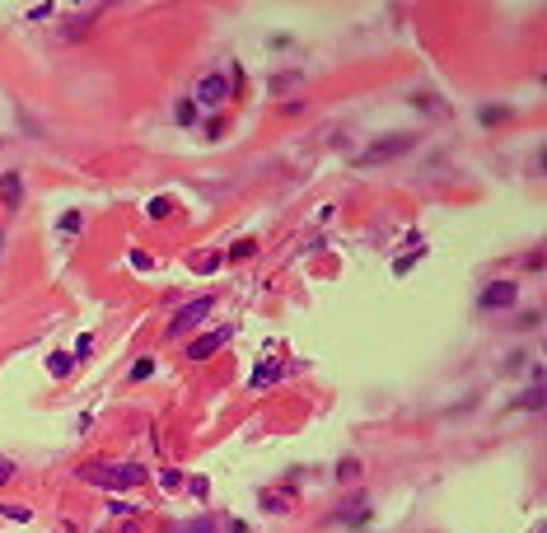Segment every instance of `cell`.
<instances>
[{
  "label": "cell",
  "instance_id": "30bf717a",
  "mask_svg": "<svg viewBox=\"0 0 547 533\" xmlns=\"http://www.w3.org/2000/svg\"><path fill=\"white\" fill-rule=\"evenodd\" d=\"M276 374H281V365H276V360H267V365H258V374L248 379V388H267V384H271Z\"/></svg>",
  "mask_w": 547,
  "mask_h": 533
},
{
  "label": "cell",
  "instance_id": "2e32d148",
  "mask_svg": "<svg viewBox=\"0 0 547 533\" xmlns=\"http://www.w3.org/2000/svg\"><path fill=\"white\" fill-rule=\"evenodd\" d=\"M150 374H155V360H136L131 365V379H150Z\"/></svg>",
  "mask_w": 547,
  "mask_h": 533
},
{
  "label": "cell",
  "instance_id": "ba28073f",
  "mask_svg": "<svg viewBox=\"0 0 547 533\" xmlns=\"http://www.w3.org/2000/svg\"><path fill=\"white\" fill-rule=\"evenodd\" d=\"M543 398H547V388H543V370H538V374H533V384L520 393V407H524V412H538V407H543Z\"/></svg>",
  "mask_w": 547,
  "mask_h": 533
},
{
  "label": "cell",
  "instance_id": "603a6c76",
  "mask_svg": "<svg viewBox=\"0 0 547 533\" xmlns=\"http://www.w3.org/2000/svg\"><path fill=\"white\" fill-rule=\"evenodd\" d=\"M187 491H192V496H206L210 486H206V478H187Z\"/></svg>",
  "mask_w": 547,
  "mask_h": 533
},
{
  "label": "cell",
  "instance_id": "6da1fadb",
  "mask_svg": "<svg viewBox=\"0 0 547 533\" xmlns=\"http://www.w3.org/2000/svg\"><path fill=\"white\" fill-rule=\"evenodd\" d=\"M80 478L94 482V486L122 491V486H141V482H145V468H141V463H89V468H80Z\"/></svg>",
  "mask_w": 547,
  "mask_h": 533
},
{
  "label": "cell",
  "instance_id": "9a60e30c",
  "mask_svg": "<svg viewBox=\"0 0 547 533\" xmlns=\"http://www.w3.org/2000/svg\"><path fill=\"white\" fill-rule=\"evenodd\" d=\"M145 215H150V220H159V215H169V197H155V201L145 206Z\"/></svg>",
  "mask_w": 547,
  "mask_h": 533
},
{
  "label": "cell",
  "instance_id": "cb8c5ba5",
  "mask_svg": "<svg viewBox=\"0 0 547 533\" xmlns=\"http://www.w3.org/2000/svg\"><path fill=\"white\" fill-rule=\"evenodd\" d=\"M0 515H5V519H28V510H24V506H5Z\"/></svg>",
  "mask_w": 547,
  "mask_h": 533
},
{
  "label": "cell",
  "instance_id": "5b68a950",
  "mask_svg": "<svg viewBox=\"0 0 547 533\" xmlns=\"http://www.w3.org/2000/svg\"><path fill=\"white\" fill-rule=\"evenodd\" d=\"M230 337H234V327H215V332H206V337H197V342L187 347V356H192V360H206V356H215Z\"/></svg>",
  "mask_w": 547,
  "mask_h": 533
},
{
  "label": "cell",
  "instance_id": "9c48e42d",
  "mask_svg": "<svg viewBox=\"0 0 547 533\" xmlns=\"http://www.w3.org/2000/svg\"><path fill=\"white\" fill-rule=\"evenodd\" d=\"M169 533H215V519H178V524H169Z\"/></svg>",
  "mask_w": 547,
  "mask_h": 533
},
{
  "label": "cell",
  "instance_id": "ac0fdd59",
  "mask_svg": "<svg viewBox=\"0 0 547 533\" xmlns=\"http://www.w3.org/2000/svg\"><path fill=\"white\" fill-rule=\"evenodd\" d=\"M159 482L173 491V486H182V473H178V468H164V473H159Z\"/></svg>",
  "mask_w": 547,
  "mask_h": 533
},
{
  "label": "cell",
  "instance_id": "7c38bea8",
  "mask_svg": "<svg viewBox=\"0 0 547 533\" xmlns=\"http://www.w3.org/2000/svg\"><path fill=\"white\" fill-rule=\"evenodd\" d=\"M356 478H361V463H356V458H346V463L337 468V482H356Z\"/></svg>",
  "mask_w": 547,
  "mask_h": 533
},
{
  "label": "cell",
  "instance_id": "277c9868",
  "mask_svg": "<svg viewBox=\"0 0 547 533\" xmlns=\"http://www.w3.org/2000/svg\"><path fill=\"white\" fill-rule=\"evenodd\" d=\"M515 299H520V286H515V281H491V286L482 290V299H477V304H482L487 314H496V309H510Z\"/></svg>",
  "mask_w": 547,
  "mask_h": 533
},
{
  "label": "cell",
  "instance_id": "5bb4252c",
  "mask_svg": "<svg viewBox=\"0 0 547 533\" xmlns=\"http://www.w3.org/2000/svg\"><path fill=\"white\" fill-rule=\"evenodd\" d=\"M253 253H258V243H253V239H239L234 248H230V258H253Z\"/></svg>",
  "mask_w": 547,
  "mask_h": 533
},
{
  "label": "cell",
  "instance_id": "8fae6325",
  "mask_svg": "<svg viewBox=\"0 0 547 533\" xmlns=\"http://www.w3.org/2000/svg\"><path fill=\"white\" fill-rule=\"evenodd\" d=\"M510 117V108H482V127H496V122H505Z\"/></svg>",
  "mask_w": 547,
  "mask_h": 533
},
{
  "label": "cell",
  "instance_id": "52a82bcc",
  "mask_svg": "<svg viewBox=\"0 0 547 533\" xmlns=\"http://www.w3.org/2000/svg\"><path fill=\"white\" fill-rule=\"evenodd\" d=\"M19 201H24V178H19V173H0V206L14 211Z\"/></svg>",
  "mask_w": 547,
  "mask_h": 533
},
{
  "label": "cell",
  "instance_id": "ffe728a7",
  "mask_svg": "<svg viewBox=\"0 0 547 533\" xmlns=\"http://www.w3.org/2000/svg\"><path fill=\"white\" fill-rule=\"evenodd\" d=\"M75 356H80V360H84V356H94V337H89V332L75 342Z\"/></svg>",
  "mask_w": 547,
  "mask_h": 533
},
{
  "label": "cell",
  "instance_id": "7402d4cb",
  "mask_svg": "<svg viewBox=\"0 0 547 533\" xmlns=\"http://www.w3.org/2000/svg\"><path fill=\"white\" fill-rule=\"evenodd\" d=\"M220 266V253H206V258H197V271H215Z\"/></svg>",
  "mask_w": 547,
  "mask_h": 533
},
{
  "label": "cell",
  "instance_id": "d6986e66",
  "mask_svg": "<svg viewBox=\"0 0 547 533\" xmlns=\"http://www.w3.org/2000/svg\"><path fill=\"white\" fill-rule=\"evenodd\" d=\"M131 266H141V271H150V266H155V258H150V253H141V248H136V253H131Z\"/></svg>",
  "mask_w": 547,
  "mask_h": 533
},
{
  "label": "cell",
  "instance_id": "d4e9b609",
  "mask_svg": "<svg viewBox=\"0 0 547 533\" xmlns=\"http://www.w3.org/2000/svg\"><path fill=\"white\" fill-rule=\"evenodd\" d=\"M10 478H14V463H10V458H0V486H5Z\"/></svg>",
  "mask_w": 547,
  "mask_h": 533
},
{
  "label": "cell",
  "instance_id": "3957f363",
  "mask_svg": "<svg viewBox=\"0 0 547 533\" xmlns=\"http://www.w3.org/2000/svg\"><path fill=\"white\" fill-rule=\"evenodd\" d=\"M215 309V295H197V299H187L178 309V319H169V337H182L187 327H197V323H206V314Z\"/></svg>",
  "mask_w": 547,
  "mask_h": 533
},
{
  "label": "cell",
  "instance_id": "4fadbf2b",
  "mask_svg": "<svg viewBox=\"0 0 547 533\" xmlns=\"http://www.w3.org/2000/svg\"><path fill=\"white\" fill-rule=\"evenodd\" d=\"M178 122H182V127L197 122V103H192V99H182V103H178Z\"/></svg>",
  "mask_w": 547,
  "mask_h": 533
},
{
  "label": "cell",
  "instance_id": "8992f818",
  "mask_svg": "<svg viewBox=\"0 0 547 533\" xmlns=\"http://www.w3.org/2000/svg\"><path fill=\"white\" fill-rule=\"evenodd\" d=\"M225 99H230V80H225V75H206V80H197V103L215 108V103H225Z\"/></svg>",
  "mask_w": 547,
  "mask_h": 533
},
{
  "label": "cell",
  "instance_id": "44dd1931",
  "mask_svg": "<svg viewBox=\"0 0 547 533\" xmlns=\"http://www.w3.org/2000/svg\"><path fill=\"white\" fill-rule=\"evenodd\" d=\"M52 374H56V379L71 374V356H52Z\"/></svg>",
  "mask_w": 547,
  "mask_h": 533
},
{
  "label": "cell",
  "instance_id": "e0dca14e",
  "mask_svg": "<svg viewBox=\"0 0 547 533\" xmlns=\"http://www.w3.org/2000/svg\"><path fill=\"white\" fill-rule=\"evenodd\" d=\"M80 230V211H66L61 215V234H75Z\"/></svg>",
  "mask_w": 547,
  "mask_h": 533
},
{
  "label": "cell",
  "instance_id": "7a4b0ae2",
  "mask_svg": "<svg viewBox=\"0 0 547 533\" xmlns=\"http://www.w3.org/2000/svg\"><path fill=\"white\" fill-rule=\"evenodd\" d=\"M417 145V136H379L369 150L361 155V164L365 169H374V164H389V160H398V155H407Z\"/></svg>",
  "mask_w": 547,
  "mask_h": 533
}]
</instances>
